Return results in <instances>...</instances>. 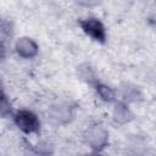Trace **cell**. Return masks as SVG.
<instances>
[{
	"label": "cell",
	"mask_w": 156,
	"mask_h": 156,
	"mask_svg": "<svg viewBox=\"0 0 156 156\" xmlns=\"http://www.w3.org/2000/svg\"><path fill=\"white\" fill-rule=\"evenodd\" d=\"M15 123L21 130H23L27 134L37 133L40 128V122L38 119V117L28 110L18 111L15 115Z\"/></svg>",
	"instance_id": "cell-1"
},
{
	"label": "cell",
	"mask_w": 156,
	"mask_h": 156,
	"mask_svg": "<svg viewBox=\"0 0 156 156\" xmlns=\"http://www.w3.org/2000/svg\"><path fill=\"white\" fill-rule=\"evenodd\" d=\"M79 26L82 27L83 32L88 34L90 38L99 43L106 41V30L104 24L96 20V18H87V20H79Z\"/></svg>",
	"instance_id": "cell-2"
},
{
	"label": "cell",
	"mask_w": 156,
	"mask_h": 156,
	"mask_svg": "<svg viewBox=\"0 0 156 156\" xmlns=\"http://www.w3.org/2000/svg\"><path fill=\"white\" fill-rule=\"evenodd\" d=\"M16 48H17V52L23 57H32L37 54V50H38V46L35 45V43L28 38L20 39L16 44Z\"/></svg>",
	"instance_id": "cell-3"
},
{
	"label": "cell",
	"mask_w": 156,
	"mask_h": 156,
	"mask_svg": "<svg viewBox=\"0 0 156 156\" xmlns=\"http://www.w3.org/2000/svg\"><path fill=\"white\" fill-rule=\"evenodd\" d=\"M10 111H11V104L7 100V96L5 95V93L1 88V84H0V116L5 117L10 113Z\"/></svg>",
	"instance_id": "cell-4"
},
{
	"label": "cell",
	"mask_w": 156,
	"mask_h": 156,
	"mask_svg": "<svg viewBox=\"0 0 156 156\" xmlns=\"http://www.w3.org/2000/svg\"><path fill=\"white\" fill-rule=\"evenodd\" d=\"M96 90H98V93H99V95L105 100V101H111L112 100V98H113V93H112V90L108 88V87H106V85H98L96 87Z\"/></svg>",
	"instance_id": "cell-5"
},
{
	"label": "cell",
	"mask_w": 156,
	"mask_h": 156,
	"mask_svg": "<svg viewBox=\"0 0 156 156\" xmlns=\"http://www.w3.org/2000/svg\"><path fill=\"white\" fill-rule=\"evenodd\" d=\"M5 56V48H4V45L0 43V58H2Z\"/></svg>",
	"instance_id": "cell-6"
},
{
	"label": "cell",
	"mask_w": 156,
	"mask_h": 156,
	"mask_svg": "<svg viewBox=\"0 0 156 156\" xmlns=\"http://www.w3.org/2000/svg\"><path fill=\"white\" fill-rule=\"evenodd\" d=\"M95 156H100V155H95Z\"/></svg>",
	"instance_id": "cell-7"
}]
</instances>
